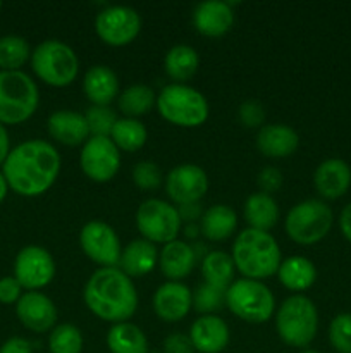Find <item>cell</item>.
I'll list each match as a JSON object with an SVG mask.
<instances>
[{
	"instance_id": "1",
	"label": "cell",
	"mask_w": 351,
	"mask_h": 353,
	"mask_svg": "<svg viewBox=\"0 0 351 353\" xmlns=\"http://www.w3.org/2000/svg\"><path fill=\"white\" fill-rule=\"evenodd\" d=\"M2 172L9 188L17 195H43L61 172V155L45 140L23 141L9 152Z\"/></svg>"
},
{
	"instance_id": "2",
	"label": "cell",
	"mask_w": 351,
	"mask_h": 353,
	"mask_svg": "<svg viewBox=\"0 0 351 353\" xmlns=\"http://www.w3.org/2000/svg\"><path fill=\"white\" fill-rule=\"evenodd\" d=\"M89 312L107 323H127L138 309V293L133 279L119 268H100L89 276L83 290Z\"/></svg>"
},
{
	"instance_id": "3",
	"label": "cell",
	"mask_w": 351,
	"mask_h": 353,
	"mask_svg": "<svg viewBox=\"0 0 351 353\" xmlns=\"http://www.w3.org/2000/svg\"><path fill=\"white\" fill-rule=\"evenodd\" d=\"M234 265L246 279L262 281L279 271L282 257L277 241L267 231L243 230L233 245Z\"/></svg>"
},
{
	"instance_id": "4",
	"label": "cell",
	"mask_w": 351,
	"mask_h": 353,
	"mask_svg": "<svg viewBox=\"0 0 351 353\" xmlns=\"http://www.w3.org/2000/svg\"><path fill=\"white\" fill-rule=\"evenodd\" d=\"M275 330L282 343L292 348H306L319 330V312L315 303L305 295L286 299L275 314Z\"/></svg>"
},
{
	"instance_id": "5",
	"label": "cell",
	"mask_w": 351,
	"mask_h": 353,
	"mask_svg": "<svg viewBox=\"0 0 351 353\" xmlns=\"http://www.w3.org/2000/svg\"><path fill=\"white\" fill-rule=\"evenodd\" d=\"M38 86L23 71H0V123L21 124L38 109Z\"/></svg>"
},
{
	"instance_id": "6",
	"label": "cell",
	"mask_w": 351,
	"mask_h": 353,
	"mask_svg": "<svg viewBox=\"0 0 351 353\" xmlns=\"http://www.w3.org/2000/svg\"><path fill=\"white\" fill-rule=\"evenodd\" d=\"M155 105L167 123L181 128H198L209 117V102L203 93L179 83L164 86Z\"/></svg>"
},
{
	"instance_id": "7",
	"label": "cell",
	"mask_w": 351,
	"mask_h": 353,
	"mask_svg": "<svg viewBox=\"0 0 351 353\" xmlns=\"http://www.w3.org/2000/svg\"><path fill=\"white\" fill-rule=\"evenodd\" d=\"M33 72L47 85L64 88L76 79L79 61L76 52L61 40H45L31 52Z\"/></svg>"
},
{
	"instance_id": "8",
	"label": "cell",
	"mask_w": 351,
	"mask_h": 353,
	"mask_svg": "<svg viewBox=\"0 0 351 353\" xmlns=\"http://www.w3.org/2000/svg\"><path fill=\"white\" fill-rule=\"evenodd\" d=\"M226 305L244 323L264 324L274 314L275 299L262 281L241 278L227 288Z\"/></svg>"
},
{
	"instance_id": "9",
	"label": "cell",
	"mask_w": 351,
	"mask_h": 353,
	"mask_svg": "<svg viewBox=\"0 0 351 353\" xmlns=\"http://www.w3.org/2000/svg\"><path fill=\"white\" fill-rule=\"evenodd\" d=\"M332 210L320 200H305L292 207L286 216V233L295 243L313 245L327 236L332 228Z\"/></svg>"
},
{
	"instance_id": "10",
	"label": "cell",
	"mask_w": 351,
	"mask_h": 353,
	"mask_svg": "<svg viewBox=\"0 0 351 353\" xmlns=\"http://www.w3.org/2000/svg\"><path fill=\"white\" fill-rule=\"evenodd\" d=\"M181 217L178 207L160 199H148L138 207L136 228L145 240L151 243H171L178 240L181 231Z\"/></svg>"
},
{
	"instance_id": "11",
	"label": "cell",
	"mask_w": 351,
	"mask_h": 353,
	"mask_svg": "<svg viewBox=\"0 0 351 353\" xmlns=\"http://www.w3.org/2000/svg\"><path fill=\"white\" fill-rule=\"evenodd\" d=\"M141 17L126 6H112L100 10L95 19V31L103 43L110 47H126L140 34Z\"/></svg>"
},
{
	"instance_id": "12",
	"label": "cell",
	"mask_w": 351,
	"mask_h": 353,
	"mask_svg": "<svg viewBox=\"0 0 351 353\" xmlns=\"http://www.w3.org/2000/svg\"><path fill=\"white\" fill-rule=\"evenodd\" d=\"M55 276V261L50 252L38 245L21 248L14 261V278L24 290L38 292L50 285Z\"/></svg>"
},
{
	"instance_id": "13",
	"label": "cell",
	"mask_w": 351,
	"mask_h": 353,
	"mask_svg": "<svg viewBox=\"0 0 351 353\" xmlns=\"http://www.w3.org/2000/svg\"><path fill=\"white\" fill-rule=\"evenodd\" d=\"M79 164L86 178L107 183L120 168V152L107 137H89L79 154Z\"/></svg>"
},
{
	"instance_id": "14",
	"label": "cell",
	"mask_w": 351,
	"mask_h": 353,
	"mask_svg": "<svg viewBox=\"0 0 351 353\" xmlns=\"http://www.w3.org/2000/svg\"><path fill=\"white\" fill-rule=\"evenodd\" d=\"M79 245L89 261L100 268H117L120 259V241L116 231L103 221H89L81 228Z\"/></svg>"
},
{
	"instance_id": "15",
	"label": "cell",
	"mask_w": 351,
	"mask_h": 353,
	"mask_svg": "<svg viewBox=\"0 0 351 353\" xmlns=\"http://www.w3.org/2000/svg\"><path fill=\"white\" fill-rule=\"evenodd\" d=\"M209 190L206 172L196 164H181L165 178V192L178 205L200 203Z\"/></svg>"
},
{
	"instance_id": "16",
	"label": "cell",
	"mask_w": 351,
	"mask_h": 353,
	"mask_svg": "<svg viewBox=\"0 0 351 353\" xmlns=\"http://www.w3.org/2000/svg\"><path fill=\"white\" fill-rule=\"evenodd\" d=\"M16 316L33 333H47L57 323V307L41 292H26L16 303Z\"/></svg>"
},
{
	"instance_id": "17",
	"label": "cell",
	"mask_w": 351,
	"mask_h": 353,
	"mask_svg": "<svg viewBox=\"0 0 351 353\" xmlns=\"http://www.w3.org/2000/svg\"><path fill=\"white\" fill-rule=\"evenodd\" d=\"M193 307V293L179 281H167L153 295V310L164 323H179Z\"/></svg>"
},
{
	"instance_id": "18",
	"label": "cell",
	"mask_w": 351,
	"mask_h": 353,
	"mask_svg": "<svg viewBox=\"0 0 351 353\" xmlns=\"http://www.w3.org/2000/svg\"><path fill=\"white\" fill-rule=\"evenodd\" d=\"M189 340L200 353H220L229 345V327L217 316H202L191 324Z\"/></svg>"
},
{
	"instance_id": "19",
	"label": "cell",
	"mask_w": 351,
	"mask_h": 353,
	"mask_svg": "<svg viewBox=\"0 0 351 353\" xmlns=\"http://www.w3.org/2000/svg\"><path fill=\"white\" fill-rule=\"evenodd\" d=\"M234 12L229 2H202L193 10V24L203 37L217 38L226 34L233 28Z\"/></svg>"
},
{
	"instance_id": "20",
	"label": "cell",
	"mask_w": 351,
	"mask_h": 353,
	"mask_svg": "<svg viewBox=\"0 0 351 353\" xmlns=\"http://www.w3.org/2000/svg\"><path fill=\"white\" fill-rule=\"evenodd\" d=\"M47 130L55 141L67 147L85 145L86 140L92 137L86 117L74 110H57L50 114L47 119Z\"/></svg>"
},
{
	"instance_id": "21",
	"label": "cell",
	"mask_w": 351,
	"mask_h": 353,
	"mask_svg": "<svg viewBox=\"0 0 351 353\" xmlns=\"http://www.w3.org/2000/svg\"><path fill=\"white\" fill-rule=\"evenodd\" d=\"M299 147V137L286 124H265L257 133V148L268 159H286Z\"/></svg>"
},
{
	"instance_id": "22",
	"label": "cell",
	"mask_w": 351,
	"mask_h": 353,
	"mask_svg": "<svg viewBox=\"0 0 351 353\" xmlns=\"http://www.w3.org/2000/svg\"><path fill=\"white\" fill-rule=\"evenodd\" d=\"M313 185L323 199H341L351 185L350 165L341 159H327L315 169Z\"/></svg>"
},
{
	"instance_id": "23",
	"label": "cell",
	"mask_w": 351,
	"mask_h": 353,
	"mask_svg": "<svg viewBox=\"0 0 351 353\" xmlns=\"http://www.w3.org/2000/svg\"><path fill=\"white\" fill-rule=\"evenodd\" d=\"M195 264V248L186 241L174 240L171 243H165L164 248L158 252V268L169 281L184 279L193 271Z\"/></svg>"
},
{
	"instance_id": "24",
	"label": "cell",
	"mask_w": 351,
	"mask_h": 353,
	"mask_svg": "<svg viewBox=\"0 0 351 353\" xmlns=\"http://www.w3.org/2000/svg\"><path fill=\"white\" fill-rule=\"evenodd\" d=\"M158 264V250L151 241L140 238L133 240L123 248L117 268L126 276L133 278H141L148 274L155 265Z\"/></svg>"
},
{
	"instance_id": "25",
	"label": "cell",
	"mask_w": 351,
	"mask_h": 353,
	"mask_svg": "<svg viewBox=\"0 0 351 353\" xmlns=\"http://www.w3.org/2000/svg\"><path fill=\"white\" fill-rule=\"evenodd\" d=\"M83 90L92 105H109L119 97V78L107 65H93L83 78Z\"/></svg>"
},
{
	"instance_id": "26",
	"label": "cell",
	"mask_w": 351,
	"mask_h": 353,
	"mask_svg": "<svg viewBox=\"0 0 351 353\" xmlns=\"http://www.w3.org/2000/svg\"><path fill=\"white\" fill-rule=\"evenodd\" d=\"M237 216L229 205H212L203 212L200 219V231L210 241H224L236 231Z\"/></svg>"
},
{
	"instance_id": "27",
	"label": "cell",
	"mask_w": 351,
	"mask_h": 353,
	"mask_svg": "<svg viewBox=\"0 0 351 353\" xmlns=\"http://www.w3.org/2000/svg\"><path fill=\"white\" fill-rule=\"evenodd\" d=\"M277 278L282 286L296 293L308 290L317 279V269L313 262H310L301 255H292L281 262L277 271Z\"/></svg>"
},
{
	"instance_id": "28",
	"label": "cell",
	"mask_w": 351,
	"mask_h": 353,
	"mask_svg": "<svg viewBox=\"0 0 351 353\" xmlns=\"http://www.w3.org/2000/svg\"><path fill=\"white\" fill-rule=\"evenodd\" d=\"M244 219L251 230L267 231L277 224L279 207L277 202L267 193H253L246 199L243 207Z\"/></svg>"
},
{
	"instance_id": "29",
	"label": "cell",
	"mask_w": 351,
	"mask_h": 353,
	"mask_svg": "<svg viewBox=\"0 0 351 353\" xmlns=\"http://www.w3.org/2000/svg\"><path fill=\"white\" fill-rule=\"evenodd\" d=\"M110 353H148L147 334L133 323L114 324L107 333Z\"/></svg>"
},
{
	"instance_id": "30",
	"label": "cell",
	"mask_w": 351,
	"mask_h": 353,
	"mask_svg": "<svg viewBox=\"0 0 351 353\" xmlns=\"http://www.w3.org/2000/svg\"><path fill=\"white\" fill-rule=\"evenodd\" d=\"M164 68L169 78L172 81L179 83L188 81L196 74L200 68L198 52L189 45H174L171 50L165 54Z\"/></svg>"
},
{
	"instance_id": "31",
	"label": "cell",
	"mask_w": 351,
	"mask_h": 353,
	"mask_svg": "<svg viewBox=\"0 0 351 353\" xmlns=\"http://www.w3.org/2000/svg\"><path fill=\"white\" fill-rule=\"evenodd\" d=\"M234 271H236V265H234L233 257L226 252L215 250L203 257L202 274L206 285L227 292V288L234 283Z\"/></svg>"
},
{
	"instance_id": "32",
	"label": "cell",
	"mask_w": 351,
	"mask_h": 353,
	"mask_svg": "<svg viewBox=\"0 0 351 353\" xmlns=\"http://www.w3.org/2000/svg\"><path fill=\"white\" fill-rule=\"evenodd\" d=\"M157 103V95L147 85H131L117 99L119 110L129 119H138L151 110Z\"/></svg>"
},
{
	"instance_id": "33",
	"label": "cell",
	"mask_w": 351,
	"mask_h": 353,
	"mask_svg": "<svg viewBox=\"0 0 351 353\" xmlns=\"http://www.w3.org/2000/svg\"><path fill=\"white\" fill-rule=\"evenodd\" d=\"M110 140L114 141V145L119 150L136 152L147 143L148 131L140 119L124 117V119H117L116 126L110 133Z\"/></svg>"
},
{
	"instance_id": "34",
	"label": "cell",
	"mask_w": 351,
	"mask_h": 353,
	"mask_svg": "<svg viewBox=\"0 0 351 353\" xmlns=\"http://www.w3.org/2000/svg\"><path fill=\"white\" fill-rule=\"evenodd\" d=\"M31 59V48L26 38L19 34H6L0 38V69L19 71Z\"/></svg>"
},
{
	"instance_id": "35",
	"label": "cell",
	"mask_w": 351,
	"mask_h": 353,
	"mask_svg": "<svg viewBox=\"0 0 351 353\" xmlns=\"http://www.w3.org/2000/svg\"><path fill=\"white\" fill-rule=\"evenodd\" d=\"M83 334L74 324H58L50 331L48 350L50 353H81Z\"/></svg>"
},
{
	"instance_id": "36",
	"label": "cell",
	"mask_w": 351,
	"mask_h": 353,
	"mask_svg": "<svg viewBox=\"0 0 351 353\" xmlns=\"http://www.w3.org/2000/svg\"><path fill=\"white\" fill-rule=\"evenodd\" d=\"M226 303V292L224 290L210 286L206 283L200 285L193 293V307L196 312L203 316H212L215 310H220Z\"/></svg>"
},
{
	"instance_id": "37",
	"label": "cell",
	"mask_w": 351,
	"mask_h": 353,
	"mask_svg": "<svg viewBox=\"0 0 351 353\" xmlns=\"http://www.w3.org/2000/svg\"><path fill=\"white\" fill-rule=\"evenodd\" d=\"M85 117L92 137L110 138V133H112L114 126L117 123L116 110L110 109L109 105H92L88 112L85 114Z\"/></svg>"
},
{
	"instance_id": "38",
	"label": "cell",
	"mask_w": 351,
	"mask_h": 353,
	"mask_svg": "<svg viewBox=\"0 0 351 353\" xmlns=\"http://www.w3.org/2000/svg\"><path fill=\"white\" fill-rule=\"evenodd\" d=\"M329 341L337 353H351V314H339L329 326Z\"/></svg>"
},
{
	"instance_id": "39",
	"label": "cell",
	"mask_w": 351,
	"mask_h": 353,
	"mask_svg": "<svg viewBox=\"0 0 351 353\" xmlns=\"http://www.w3.org/2000/svg\"><path fill=\"white\" fill-rule=\"evenodd\" d=\"M133 181L141 190H157L164 181L160 168L151 161H141L133 169Z\"/></svg>"
},
{
	"instance_id": "40",
	"label": "cell",
	"mask_w": 351,
	"mask_h": 353,
	"mask_svg": "<svg viewBox=\"0 0 351 353\" xmlns=\"http://www.w3.org/2000/svg\"><path fill=\"white\" fill-rule=\"evenodd\" d=\"M282 181H284V176H282V172L279 171L277 168H272V165L262 169L257 176V185L260 186L262 193H267V195H270V193H275L277 190H281Z\"/></svg>"
},
{
	"instance_id": "41",
	"label": "cell",
	"mask_w": 351,
	"mask_h": 353,
	"mask_svg": "<svg viewBox=\"0 0 351 353\" xmlns=\"http://www.w3.org/2000/svg\"><path fill=\"white\" fill-rule=\"evenodd\" d=\"M264 107L258 102H244L240 105V121L246 128H258L262 123H264Z\"/></svg>"
},
{
	"instance_id": "42",
	"label": "cell",
	"mask_w": 351,
	"mask_h": 353,
	"mask_svg": "<svg viewBox=\"0 0 351 353\" xmlns=\"http://www.w3.org/2000/svg\"><path fill=\"white\" fill-rule=\"evenodd\" d=\"M21 292H23V286L14 276H6V278L0 279V303H3V305L17 303V300L23 296Z\"/></svg>"
},
{
	"instance_id": "43",
	"label": "cell",
	"mask_w": 351,
	"mask_h": 353,
	"mask_svg": "<svg viewBox=\"0 0 351 353\" xmlns=\"http://www.w3.org/2000/svg\"><path fill=\"white\" fill-rule=\"evenodd\" d=\"M164 352L165 353H195V347H193L188 334L172 333L164 340Z\"/></svg>"
},
{
	"instance_id": "44",
	"label": "cell",
	"mask_w": 351,
	"mask_h": 353,
	"mask_svg": "<svg viewBox=\"0 0 351 353\" xmlns=\"http://www.w3.org/2000/svg\"><path fill=\"white\" fill-rule=\"evenodd\" d=\"M0 353H33V347L26 338L12 336L0 347Z\"/></svg>"
},
{
	"instance_id": "45",
	"label": "cell",
	"mask_w": 351,
	"mask_h": 353,
	"mask_svg": "<svg viewBox=\"0 0 351 353\" xmlns=\"http://www.w3.org/2000/svg\"><path fill=\"white\" fill-rule=\"evenodd\" d=\"M178 212L181 221H186V223L193 224L195 221L202 219L203 216V210L200 207V203H188V205H179L178 207Z\"/></svg>"
},
{
	"instance_id": "46",
	"label": "cell",
	"mask_w": 351,
	"mask_h": 353,
	"mask_svg": "<svg viewBox=\"0 0 351 353\" xmlns=\"http://www.w3.org/2000/svg\"><path fill=\"white\" fill-rule=\"evenodd\" d=\"M339 228L341 231H343L344 238L351 243V203H348V205L343 209V212H341Z\"/></svg>"
},
{
	"instance_id": "47",
	"label": "cell",
	"mask_w": 351,
	"mask_h": 353,
	"mask_svg": "<svg viewBox=\"0 0 351 353\" xmlns=\"http://www.w3.org/2000/svg\"><path fill=\"white\" fill-rule=\"evenodd\" d=\"M10 152V143H9V133H7L6 126L0 123V164H3Z\"/></svg>"
},
{
	"instance_id": "48",
	"label": "cell",
	"mask_w": 351,
	"mask_h": 353,
	"mask_svg": "<svg viewBox=\"0 0 351 353\" xmlns=\"http://www.w3.org/2000/svg\"><path fill=\"white\" fill-rule=\"evenodd\" d=\"M7 192H9V185H7V179L3 176V172L0 171V202H3V199L7 196Z\"/></svg>"
},
{
	"instance_id": "49",
	"label": "cell",
	"mask_w": 351,
	"mask_h": 353,
	"mask_svg": "<svg viewBox=\"0 0 351 353\" xmlns=\"http://www.w3.org/2000/svg\"><path fill=\"white\" fill-rule=\"evenodd\" d=\"M186 236H196V230H195V226H193V224H191V228H186Z\"/></svg>"
},
{
	"instance_id": "50",
	"label": "cell",
	"mask_w": 351,
	"mask_h": 353,
	"mask_svg": "<svg viewBox=\"0 0 351 353\" xmlns=\"http://www.w3.org/2000/svg\"><path fill=\"white\" fill-rule=\"evenodd\" d=\"M301 353H320V352H317V350H305V352H301Z\"/></svg>"
},
{
	"instance_id": "51",
	"label": "cell",
	"mask_w": 351,
	"mask_h": 353,
	"mask_svg": "<svg viewBox=\"0 0 351 353\" xmlns=\"http://www.w3.org/2000/svg\"><path fill=\"white\" fill-rule=\"evenodd\" d=\"M0 9H2V2H0Z\"/></svg>"
}]
</instances>
